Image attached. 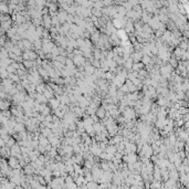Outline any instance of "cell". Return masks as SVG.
Instances as JSON below:
<instances>
[{"mask_svg": "<svg viewBox=\"0 0 189 189\" xmlns=\"http://www.w3.org/2000/svg\"><path fill=\"white\" fill-rule=\"evenodd\" d=\"M122 115L124 116L126 118V121H133V118L135 117V115H136V111H135V108L134 107H126L125 110H124V112L122 113Z\"/></svg>", "mask_w": 189, "mask_h": 189, "instance_id": "cell-1", "label": "cell"}, {"mask_svg": "<svg viewBox=\"0 0 189 189\" xmlns=\"http://www.w3.org/2000/svg\"><path fill=\"white\" fill-rule=\"evenodd\" d=\"M68 16L69 13L66 11L62 10V9H60L58 12V18H59V21H60V23L61 24H64L66 21H68Z\"/></svg>", "mask_w": 189, "mask_h": 189, "instance_id": "cell-2", "label": "cell"}, {"mask_svg": "<svg viewBox=\"0 0 189 189\" xmlns=\"http://www.w3.org/2000/svg\"><path fill=\"white\" fill-rule=\"evenodd\" d=\"M8 165L10 168H13V169H19L20 168V165H19V159L16 157H9V160H8Z\"/></svg>", "mask_w": 189, "mask_h": 189, "instance_id": "cell-3", "label": "cell"}, {"mask_svg": "<svg viewBox=\"0 0 189 189\" xmlns=\"http://www.w3.org/2000/svg\"><path fill=\"white\" fill-rule=\"evenodd\" d=\"M49 104H50V107L52 108V111H54L61 106V101L59 100L58 97H53L52 100L49 101Z\"/></svg>", "mask_w": 189, "mask_h": 189, "instance_id": "cell-4", "label": "cell"}, {"mask_svg": "<svg viewBox=\"0 0 189 189\" xmlns=\"http://www.w3.org/2000/svg\"><path fill=\"white\" fill-rule=\"evenodd\" d=\"M106 114H107V112L105 110L103 106H100L97 111H96V116L100 118V120H104L105 117H106Z\"/></svg>", "mask_w": 189, "mask_h": 189, "instance_id": "cell-5", "label": "cell"}, {"mask_svg": "<svg viewBox=\"0 0 189 189\" xmlns=\"http://www.w3.org/2000/svg\"><path fill=\"white\" fill-rule=\"evenodd\" d=\"M0 106H1V112H4V111H10V106H11L10 101L1 100V102H0Z\"/></svg>", "mask_w": 189, "mask_h": 189, "instance_id": "cell-6", "label": "cell"}, {"mask_svg": "<svg viewBox=\"0 0 189 189\" xmlns=\"http://www.w3.org/2000/svg\"><path fill=\"white\" fill-rule=\"evenodd\" d=\"M133 65H134V61H133L132 59H128V60H126L125 61L123 68L125 69L126 71H131L132 69H133Z\"/></svg>", "mask_w": 189, "mask_h": 189, "instance_id": "cell-7", "label": "cell"}, {"mask_svg": "<svg viewBox=\"0 0 189 189\" xmlns=\"http://www.w3.org/2000/svg\"><path fill=\"white\" fill-rule=\"evenodd\" d=\"M9 79L13 82V83L16 84V83H21V78L18 75L17 73H12V74H9Z\"/></svg>", "mask_w": 189, "mask_h": 189, "instance_id": "cell-8", "label": "cell"}, {"mask_svg": "<svg viewBox=\"0 0 189 189\" xmlns=\"http://www.w3.org/2000/svg\"><path fill=\"white\" fill-rule=\"evenodd\" d=\"M144 64H143L142 62H138V63H134V65H133V71H135V72H139L141 70H143L144 69Z\"/></svg>", "mask_w": 189, "mask_h": 189, "instance_id": "cell-9", "label": "cell"}]
</instances>
